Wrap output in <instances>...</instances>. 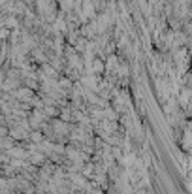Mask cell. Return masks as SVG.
I'll return each mask as SVG.
<instances>
[{
  "mask_svg": "<svg viewBox=\"0 0 192 194\" xmlns=\"http://www.w3.org/2000/svg\"><path fill=\"white\" fill-rule=\"evenodd\" d=\"M90 68H92V72H94V74H102V72L106 70V64L102 62V59H92V62H90Z\"/></svg>",
  "mask_w": 192,
  "mask_h": 194,
  "instance_id": "obj_1",
  "label": "cell"
},
{
  "mask_svg": "<svg viewBox=\"0 0 192 194\" xmlns=\"http://www.w3.org/2000/svg\"><path fill=\"white\" fill-rule=\"evenodd\" d=\"M10 136H11V138H15V139H23V138H27V136H28V130H25V128L17 126V128H13V130L10 132Z\"/></svg>",
  "mask_w": 192,
  "mask_h": 194,
  "instance_id": "obj_2",
  "label": "cell"
},
{
  "mask_svg": "<svg viewBox=\"0 0 192 194\" xmlns=\"http://www.w3.org/2000/svg\"><path fill=\"white\" fill-rule=\"evenodd\" d=\"M30 158H32V162H34V164H43V160H45V157H43V155H40V153L32 155Z\"/></svg>",
  "mask_w": 192,
  "mask_h": 194,
  "instance_id": "obj_3",
  "label": "cell"
},
{
  "mask_svg": "<svg viewBox=\"0 0 192 194\" xmlns=\"http://www.w3.org/2000/svg\"><path fill=\"white\" fill-rule=\"evenodd\" d=\"M10 155H15V157H25V153H23L19 147H15V149H11L10 151Z\"/></svg>",
  "mask_w": 192,
  "mask_h": 194,
  "instance_id": "obj_4",
  "label": "cell"
},
{
  "mask_svg": "<svg viewBox=\"0 0 192 194\" xmlns=\"http://www.w3.org/2000/svg\"><path fill=\"white\" fill-rule=\"evenodd\" d=\"M10 36V30L8 29H2V30H0V40H4V38H8Z\"/></svg>",
  "mask_w": 192,
  "mask_h": 194,
  "instance_id": "obj_5",
  "label": "cell"
}]
</instances>
